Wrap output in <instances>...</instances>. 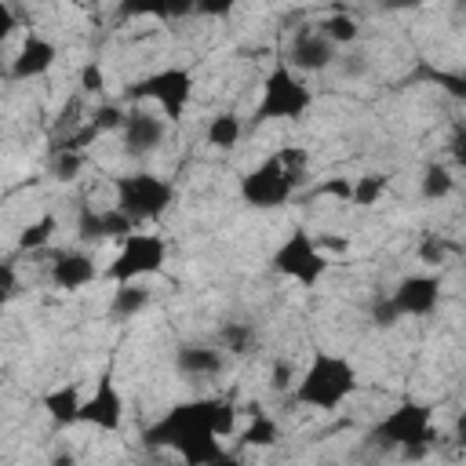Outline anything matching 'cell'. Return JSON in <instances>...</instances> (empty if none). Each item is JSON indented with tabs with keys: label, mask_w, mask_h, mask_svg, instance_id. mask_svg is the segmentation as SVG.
<instances>
[{
	"label": "cell",
	"mask_w": 466,
	"mask_h": 466,
	"mask_svg": "<svg viewBox=\"0 0 466 466\" xmlns=\"http://www.w3.org/2000/svg\"><path fill=\"white\" fill-rule=\"evenodd\" d=\"M371 320L379 324V328H393L400 317L393 313V306H390V299H379L375 306H371Z\"/></svg>",
	"instance_id": "cell-35"
},
{
	"label": "cell",
	"mask_w": 466,
	"mask_h": 466,
	"mask_svg": "<svg viewBox=\"0 0 466 466\" xmlns=\"http://www.w3.org/2000/svg\"><path fill=\"white\" fill-rule=\"evenodd\" d=\"M87 164V153H51V175L58 182H73Z\"/></svg>",
	"instance_id": "cell-30"
},
{
	"label": "cell",
	"mask_w": 466,
	"mask_h": 466,
	"mask_svg": "<svg viewBox=\"0 0 466 466\" xmlns=\"http://www.w3.org/2000/svg\"><path fill=\"white\" fill-rule=\"evenodd\" d=\"M124 116H127V109H120L116 102H102L98 109L87 113V124H91L98 135H109V131H120V127H124Z\"/></svg>",
	"instance_id": "cell-28"
},
{
	"label": "cell",
	"mask_w": 466,
	"mask_h": 466,
	"mask_svg": "<svg viewBox=\"0 0 466 466\" xmlns=\"http://www.w3.org/2000/svg\"><path fill=\"white\" fill-rule=\"evenodd\" d=\"M309 106H313L309 84L280 58L262 80V98L255 106V120H302Z\"/></svg>",
	"instance_id": "cell-5"
},
{
	"label": "cell",
	"mask_w": 466,
	"mask_h": 466,
	"mask_svg": "<svg viewBox=\"0 0 466 466\" xmlns=\"http://www.w3.org/2000/svg\"><path fill=\"white\" fill-rule=\"evenodd\" d=\"M120 138H124V153L127 157H146V153H153V149L164 146L167 120L160 113H149V109H127L124 127H120Z\"/></svg>",
	"instance_id": "cell-13"
},
{
	"label": "cell",
	"mask_w": 466,
	"mask_h": 466,
	"mask_svg": "<svg viewBox=\"0 0 466 466\" xmlns=\"http://www.w3.org/2000/svg\"><path fill=\"white\" fill-rule=\"evenodd\" d=\"M208 142L215 146V149H233L237 142H240V135H244V120L237 116V113H215L211 120H208Z\"/></svg>",
	"instance_id": "cell-19"
},
{
	"label": "cell",
	"mask_w": 466,
	"mask_h": 466,
	"mask_svg": "<svg viewBox=\"0 0 466 466\" xmlns=\"http://www.w3.org/2000/svg\"><path fill=\"white\" fill-rule=\"evenodd\" d=\"M342 73H346V76H360V73H368V58H364L360 51L346 55V62H342Z\"/></svg>",
	"instance_id": "cell-38"
},
{
	"label": "cell",
	"mask_w": 466,
	"mask_h": 466,
	"mask_svg": "<svg viewBox=\"0 0 466 466\" xmlns=\"http://www.w3.org/2000/svg\"><path fill=\"white\" fill-rule=\"evenodd\" d=\"M11 29H15V11L0 0V51H4V40L11 36ZM0 69H4V62H0Z\"/></svg>",
	"instance_id": "cell-37"
},
{
	"label": "cell",
	"mask_w": 466,
	"mask_h": 466,
	"mask_svg": "<svg viewBox=\"0 0 466 466\" xmlns=\"http://www.w3.org/2000/svg\"><path fill=\"white\" fill-rule=\"evenodd\" d=\"M116 189V211L138 226V222H157L171 204H175V186L164 175L153 171H131V175H116L113 178Z\"/></svg>",
	"instance_id": "cell-4"
},
{
	"label": "cell",
	"mask_w": 466,
	"mask_h": 466,
	"mask_svg": "<svg viewBox=\"0 0 466 466\" xmlns=\"http://www.w3.org/2000/svg\"><path fill=\"white\" fill-rule=\"evenodd\" d=\"M167 262V244L160 233H127L116 248V258L109 266V280L116 284H135L138 277H153L160 273Z\"/></svg>",
	"instance_id": "cell-8"
},
{
	"label": "cell",
	"mask_w": 466,
	"mask_h": 466,
	"mask_svg": "<svg viewBox=\"0 0 466 466\" xmlns=\"http://www.w3.org/2000/svg\"><path fill=\"white\" fill-rule=\"evenodd\" d=\"M146 306H149V291H146L142 284H116L113 302H109V313H113L116 320H127V317L142 313Z\"/></svg>",
	"instance_id": "cell-20"
},
{
	"label": "cell",
	"mask_w": 466,
	"mask_h": 466,
	"mask_svg": "<svg viewBox=\"0 0 466 466\" xmlns=\"http://www.w3.org/2000/svg\"><path fill=\"white\" fill-rule=\"evenodd\" d=\"M386 189H390V175L368 171V175H357V178L350 182V200H353L357 208H371V204H379V200L386 197Z\"/></svg>",
	"instance_id": "cell-21"
},
{
	"label": "cell",
	"mask_w": 466,
	"mask_h": 466,
	"mask_svg": "<svg viewBox=\"0 0 466 466\" xmlns=\"http://www.w3.org/2000/svg\"><path fill=\"white\" fill-rule=\"evenodd\" d=\"M422 76H426V80H433V84H444V87H448L455 98H462V95H466V80H462L459 73H441V69L422 66Z\"/></svg>",
	"instance_id": "cell-32"
},
{
	"label": "cell",
	"mask_w": 466,
	"mask_h": 466,
	"mask_svg": "<svg viewBox=\"0 0 466 466\" xmlns=\"http://www.w3.org/2000/svg\"><path fill=\"white\" fill-rule=\"evenodd\" d=\"M51 466H76V462H73V455H55Z\"/></svg>",
	"instance_id": "cell-40"
},
{
	"label": "cell",
	"mask_w": 466,
	"mask_h": 466,
	"mask_svg": "<svg viewBox=\"0 0 466 466\" xmlns=\"http://www.w3.org/2000/svg\"><path fill=\"white\" fill-rule=\"evenodd\" d=\"M237 426V408L222 397H197L167 408L142 430L146 448H167L182 459V466H208L222 459V441Z\"/></svg>",
	"instance_id": "cell-1"
},
{
	"label": "cell",
	"mask_w": 466,
	"mask_h": 466,
	"mask_svg": "<svg viewBox=\"0 0 466 466\" xmlns=\"http://www.w3.org/2000/svg\"><path fill=\"white\" fill-rule=\"evenodd\" d=\"M368 437L382 448H397L404 462H415L433 448V411L422 400H400L368 430Z\"/></svg>",
	"instance_id": "cell-3"
},
{
	"label": "cell",
	"mask_w": 466,
	"mask_h": 466,
	"mask_svg": "<svg viewBox=\"0 0 466 466\" xmlns=\"http://www.w3.org/2000/svg\"><path fill=\"white\" fill-rule=\"evenodd\" d=\"M218 350L226 353H251L255 350V324H248V320H226L222 328H218Z\"/></svg>",
	"instance_id": "cell-22"
},
{
	"label": "cell",
	"mask_w": 466,
	"mask_h": 466,
	"mask_svg": "<svg viewBox=\"0 0 466 466\" xmlns=\"http://www.w3.org/2000/svg\"><path fill=\"white\" fill-rule=\"evenodd\" d=\"M397 317H430L441 302V277L430 273H411L397 280V288L386 295Z\"/></svg>",
	"instance_id": "cell-11"
},
{
	"label": "cell",
	"mask_w": 466,
	"mask_h": 466,
	"mask_svg": "<svg viewBox=\"0 0 466 466\" xmlns=\"http://www.w3.org/2000/svg\"><path fill=\"white\" fill-rule=\"evenodd\" d=\"M15 295H18V269H15V262L0 258V309H4Z\"/></svg>",
	"instance_id": "cell-31"
},
{
	"label": "cell",
	"mask_w": 466,
	"mask_h": 466,
	"mask_svg": "<svg viewBox=\"0 0 466 466\" xmlns=\"http://www.w3.org/2000/svg\"><path fill=\"white\" fill-rule=\"evenodd\" d=\"M313 197H339V200L350 204V178H328L313 189Z\"/></svg>",
	"instance_id": "cell-34"
},
{
	"label": "cell",
	"mask_w": 466,
	"mask_h": 466,
	"mask_svg": "<svg viewBox=\"0 0 466 466\" xmlns=\"http://www.w3.org/2000/svg\"><path fill=\"white\" fill-rule=\"evenodd\" d=\"M451 251H455V244L444 240V237H437V233H422V240H419V258H422L426 266H441V262H448Z\"/></svg>",
	"instance_id": "cell-29"
},
{
	"label": "cell",
	"mask_w": 466,
	"mask_h": 466,
	"mask_svg": "<svg viewBox=\"0 0 466 466\" xmlns=\"http://www.w3.org/2000/svg\"><path fill=\"white\" fill-rule=\"evenodd\" d=\"M127 102H157L160 106V116L167 124H175L189 98H193V73L182 69V66H167V69H157V73H146L142 80H135L127 91H124Z\"/></svg>",
	"instance_id": "cell-6"
},
{
	"label": "cell",
	"mask_w": 466,
	"mask_h": 466,
	"mask_svg": "<svg viewBox=\"0 0 466 466\" xmlns=\"http://www.w3.org/2000/svg\"><path fill=\"white\" fill-rule=\"evenodd\" d=\"M291 360H277L273 364V390H291Z\"/></svg>",
	"instance_id": "cell-36"
},
{
	"label": "cell",
	"mask_w": 466,
	"mask_h": 466,
	"mask_svg": "<svg viewBox=\"0 0 466 466\" xmlns=\"http://www.w3.org/2000/svg\"><path fill=\"white\" fill-rule=\"evenodd\" d=\"M335 47L339 44H353L357 36H360V22L350 15V11H335V15H328V18H320V25H317Z\"/></svg>",
	"instance_id": "cell-24"
},
{
	"label": "cell",
	"mask_w": 466,
	"mask_h": 466,
	"mask_svg": "<svg viewBox=\"0 0 466 466\" xmlns=\"http://www.w3.org/2000/svg\"><path fill=\"white\" fill-rule=\"evenodd\" d=\"M80 404H84V397H80V386H76V382H66V386H58V390L44 393V411H47V419H51L55 426H73V422H80Z\"/></svg>",
	"instance_id": "cell-18"
},
{
	"label": "cell",
	"mask_w": 466,
	"mask_h": 466,
	"mask_svg": "<svg viewBox=\"0 0 466 466\" xmlns=\"http://www.w3.org/2000/svg\"><path fill=\"white\" fill-rule=\"evenodd\" d=\"M302 182V175H288L280 167L277 157H266L262 164H255L244 178H240V200L248 208H258V211H273V208H284L295 193V186Z\"/></svg>",
	"instance_id": "cell-9"
},
{
	"label": "cell",
	"mask_w": 466,
	"mask_h": 466,
	"mask_svg": "<svg viewBox=\"0 0 466 466\" xmlns=\"http://www.w3.org/2000/svg\"><path fill=\"white\" fill-rule=\"evenodd\" d=\"M80 422L95 426V430H106V433H116L124 426V393L120 386L113 382V368H106L91 390V397H84L80 404Z\"/></svg>",
	"instance_id": "cell-10"
},
{
	"label": "cell",
	"mask_w": 466,
	"mask_h": 466,
	"mask_svg": "<svg viewBox=\"0 0 466 466\" xmlns=\"http://www.w3.org/2000/svg\"><path fill=\"white\" fill-rule=\"evenodd\" d=\"M127 233H135V226H131L116 208H91V204H80V211H76V237H80L84 244L124 240Z\"/></svg>",
	"instance_id": "cell-14"
},
{
	"label": "cell",
	"mask_w": 466,
	"mask_h": 466,
	"mask_svg": "<svg viewBox=\"0 0 466 466\" xmlns=\"http://www.w3.org/2000/svg\"><path fill=\"white\" fill-rule=\"evenodd\" d=\"M226 368V353L211 342H182L175 350V371L189 379H215Z\"/></svg>",
	"instance_id": "cell-15"
},
{
	"label": "cell",
	"mask_w": 466,
	"mask_h": 466,
	"mask_svg": "<svg viewBox=\"0 0 466 466\" xmlns=\"http://www.w3.org/2000/svg\"><path fill=\"white\" fill-rule=\"evenodd\" d=\"M58 58V47L47 40V36H36L29 33L18 47V55L11 58V76L15 80H33V76H44Z\"/></svg>",
	"instance_id": "cell-16"
},
{
	"label": "cell",
	"mask_w": 466,
	"mask_h": 466,
	"mask_svg": "<svg viewBox=\"0 0 466 466\" xmlns=\"http://www.w3.org/2000/svg\"><path fill=\"white\" fill-rule=\"evenodd\" d=\"M353 393H357L353 360L342 353H328V350H317L291 386V400L302 408H317V411H339V404Z\"/></svg>",
	"instance_id": "cell-2"
},
{
	"label": "cell",
	"mask_w": 466,
	"mask_h": 466,
	"mask_svg": "<svg viewBox=\"0 0 466 466\" xmlns=\"http://www.w3.org/2000/svg\"><path fill=\"white\" fill-rule=\"evenodd\" d=\"M189 11L193 4H120V15H135V18H178Z\"/></svg>",
	"instance_id": "cell-27"
},
{
	"label": "cell",
	"mask_w": 466,
	"mask_h": 466,
	"mask_svg": "<svg viewBox=\"0 0 466 466\" xmlns=\"http://www.w3.org/2000/svg\"><path fill=\"white\" fill-rule=\"evenodd\" d=\"M208 466H248V462H240V459H233V455H222V459H215V462H208Z\"/></svg>",
	"instance_id": "cell-39"
},
{
	"label": "cell",
	"mask_w": 466,
	"mask_h": 466,
	"mask_svg": "<svg viewBox=\"0 0 466 466\" xmlns=\"http://www.w3.org/2000/svg\"><path fill=\"white\" fill-rule=\"evenodd\" d=\"M422 197L426 200H444L451 189H455V175H451V167H444V164H426L422 167Z\"/></svg>",
	"instance_id": "cell-25"
},
{
	"label": "cell",
	"mask_w": 466,
	"mask_h": 466,
	"mask_svg": "<svg viewBox=\"0 0 466 466\" xmlns=\"http://www.w3.org/2000/svg\"><path fill=\"white\" fill-rule=\"evenodd\" d=\"M102 87H106L102 66H98V62H87V66L80 69V91H87V95H98Z\"/></svg>",
	"instance_id": "cell-33"
},
{
	"label": "cell",
	"mask_w": 466,
	"mask_h": 466,
	"mask_svg": "<svg viewBox=\"0 0 466 466\" xmlns=\"http://www.w3.org/2000/svg\"><path fill=\"white\" fill-rule=\"evenodd\" d=\"M277 441H280V426H277L269 415H262V411H255L251 422H248L244 433H240V444H244V448H273Z\"/></svg>",
	"instance_id": "cell-23"
},
{
	"label": "cell",
	"mask_w": 466,
	"mask_h": 466,
	"mask_svg": "<svg viewBox=\"0 0 466 466\" xmlns=\"http://www.w3.org/2000/svg\"><path fill=\"white\" fill-rule=\"evenodd\" d=\"M335 44L317 29V25H306V29H299L295 36H291V44H288V66L302 76V73H320V69H328V66H335Z\"/></svg>",
	"instance_id": "cell-12"
},
{
	"label": "cell",
	"mask_w": 466,
	"mask_h": 466,
	"mask_svg": "<svg viewBox=\"0 0 466 466\" xmlns=\"http://www.w3.org/2000/svg\"><path fill=\"white\" fill-rule=\"evenodd\" d=\"M51 280L62 291H76V288H87L98 280V266L87 251H58L51 258Z\"/></svg>",
	"instance_id": "cell-17"
},
{
	"label": "cell",
	"mask_w": 466,
	"mask_h": 466,
	"mask_svg": "<svg viewBox=\"0 0 466 466\" xmlns=\"http://www.w3.org/2000/svg\"><path fill=\"white\" fill-rule=\"evenodd\" d=\"M269 266H273V273L291 277V280L302 284V288H317L320 277L328 273V255L320 251V244H317L302 226H295L291 237L273 251Z\"/></svg>",
	"instance_id": "cell-7"
},
{
	"label": "cell",
	"mask_w": 466,
	"mask_h": 466,
	"mask_svg": "<svg viewBox=\"0 0 466 466\" xmlns=\"http://www.w3.org/2000/svg\"><path fill=\"white\" fill-rule=\"evenodd\" d=\"M55 215H40L36 222H29V226H22V233H18V251H40L47 240H51V233H55Z\"/></svg>",
	"instance_id": "cell-26"
}]
</instances>
